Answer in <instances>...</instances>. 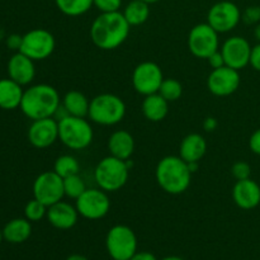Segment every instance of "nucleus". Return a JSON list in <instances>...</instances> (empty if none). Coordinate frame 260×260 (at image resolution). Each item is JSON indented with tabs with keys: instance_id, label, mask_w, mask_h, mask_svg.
I'll return each instance as SVG.
<instances>
[{
	"instance_id": "1",
	"label": "nucleus",
	"mask_w": 260,
	"mask_h": 260,
	"mask_svg": "<svg viewBox=\"0 0 260 260\" xmlns=\"http://www.w3.org/2000/svg\"><path fill=\"white\" fill-rule=\"evenodd\" d=\"M131 25L123 13H101L90 25V40L95 47L112 51L123 45L129 36Z\"/></svg>"
},
{
	"instance_id": "2",
	"label": "nucleus",
	"mask_w": 260,
	"mask_h": 260,
	"mask_svg": "<svg viewBox=\"0 0 260 260\" xmlns=\"http://www.w3.org/2000/svg\"><path fill=\"white\" fill-rule=\"evenodd\" d=\"M61 106L57 89L50 84H36L23 93L20 111L32 121L53 117Z\"/></svg>"
},
{
	"instance_id": "3",
	"label": "nucleus",
	"mask_w": 260,
	"mask_h": 260,
	"mask_svg": "<svg viewBox=\"0 0 260 260\" xmlns=\"http://www.w3.org/2000/svg\"><path fill=\"white\" fill-rule=\"evenodd\" d=\"M192 174L188 162L175 155L162 157L155 169V178L159 187L172 196L182 194L189 188Z\"/></svg>"
},
{
	"instance_id": "4",
	"label": "nucleus",
	"mask_w": 260,
	"mask_h": 260,
	"mask_svg": "<svg viewBox=\"0 0 260 260\" xmlns=\"http://www.w3.org/2000/svg\"><path fill=\"white\" fill-rule=\"evenodd\" d=\"M129 164L128 160H121L108 155L103 157L94 170V179L101 189L109 192H117L124 187L129 177Z\"/></svg>"
},
{
	"instance_id": "5",
	"label": "nucleus",
	"mask_w": 260,
	"mask_h": 260,
	"mask_svg": "<svg viewBox=\"0 0 260 260\" xmlns=\"http://www.w3.org/2000/svg\"><path fill=\"white\" fill-rule=\"evenodd\" d=\"M126 116V104L121 96L102 93L90 101L88 118L101 126L118 124Z\"/></svg>"
},
{
	"instance_id": "6",
	"label": "nucleus",
	"mask_w": 260,
	"mask_h": 260,
	"mask_svg": "<svg viewBox=\"0 0 260 260\" xmlns=\"http://www.w3.org/2000/svg\"><path fill=\"white\" fill-rule=\"evenodd\" d=\"M58 122V140L68 149L84 150L93 142L94 131L90 122L84 117L66 116Z\"/></svg>"
},
{
	"instance_id": "7",
	"label": "nucleus",
	"mask_w": 260,
	"mask_h": 260,
	"mask_svg": "<svg viewBox=\"0 0 260 260\" xmlns=\"http://www.w3.org/2000/svg\"><path fill=\"white\" fill-rule=\"evenodd\" d=\"M106 248L112 260H129L137 253L136 234L126 225H114L107 233Z\"/></svg>"
},
{
	"instance_id": "8",
	"label": "nucleus",
	"mask_w": 260,
	"mask_h": 260,
	"mask_svg": "<svg viewBox=\"0 0 260 260\" xmlns=\"http://www.w3.org/2000/svg\"><path fill=\"white\" fill-rule=\"evenodd\" d=\"M220 33L213 29L208 23H200L189 30L188 48L197 58L207 60L212 53L220 50Z\"/></svg>"
},
{
	"instance_id": "9",
	"label": "nucleus",
	"mask_w": 260,
	"mask_h": 260,
	"mask_svg": "<svg viewBox=\"0 0 260 260\" xmlns=\"http://www.w3.org/2000/svg\"><path fill=\"white\" fill-rule=\"evenodd\" d=\"M56 47V40L50 30L35 28L23 36L19 52L24 53L33 61H42L50 57Z\"/></svg>"
},
{
	"instance_id": "10",
	"label": "nucleus",
	"mask_w": 260,
	"mask_h": 260,
	"mask_svg": "<svg viewBox=\"0 0 260 260\" xmlns=\"http://www.w3.org/2000/svg\"><path fill=\"white\" fill-rule=\"evenodd\" d=\"M75 207L83 218L90 221L101 220L111 211V200L106 190L101 188H86L85 192L75 200Z\"/></svg>"
},
{
	"instance_id": "11",
	"label": "nucleus",
	"mask_w": 260,
	"mask_h": 260,
	"mask_svg": "<svg viewBox=\"0 0 260 260\" xmlns=\"http://www.w3.org/2000/svg\"><path fill=\"white\" fill-rule=\"evenodd\" d=\"M164 79L161 68L156 62L144 61L134 69L131 81L135 90L146 96L157 93Z\"/></svg>"
},
{
	"instance_id": "12",
	"label": "nucleus",
	"mask_w": 260,
	"mask_h": 260,
	"mask_svg": "<svg viewBox=\"0 0 260 260\" xmlns=\"http://www.w3.org/2000/svg\"><path fill=\"white\" fill-rule=\"evenodd\" d=\"M65 197L63 179L52 170L43 172L33 183V198L38 200L47 207L60 202Z\"/></svg>"
},
{
	"instance_id": "13",
	"label": "nucleus",
	"mask_w": 260,
	"mask_h": 260,
	"mask_svg": "<svg viewBox=\"0 0 260 260\" xmlns=\"http://www.w3.org/2000/svg\"><path fill=\"white\" fill-rule=\"evenodd\" d=\"M241 14L243 13L235 3L222 0L210 8L207 13V23L218 33H229L238 27Z\"/></svg>"
},
{
	"instance_id": "14",
	"label": "nucleus",
	"mask_w": 260,
	"mask_h": 260,
	"mask_svg": "<svg viewBox=\"0 0 260 260\" xmlns=\"http://www.w3.org/2000/svg\"><path fill=\"white\" fill-rule=\"evenodd\" d=\"M240 83V71L225 65L211 71L207 78V89L216 96H229L238 90Z\"/></svg>"
},
{
	"instance_id": "15",
	"label": "nucleus",
	"mask_w": 260,
	"mask_h": 260,
	"mask_svg": "<svg viewBox=\"0 0 260 260\" xmlns=\"http://www.w3.org/2000/svg\"><path fill=\"white\" fill-rule=\"evenodd\" d=\"M225 60V65L235 70H243L250 62L251 46L246 38L241 36H233L222 43L220 48Z\"/></svg>"
},
{
	"instance_id": "16",
	"label": "nucleus",
	"mask_w": 260,
	"mask_h": 260,
	"mask_svg": "<svg viewBox=\"0 0 260 260\" xmlns=\"http://www.w3.org/2000/svg\"><path fill=\"white\" fill-rule=\"evenodd\" d=\"M58 140V122L53 117L36 119L28 128V141L36 149H47Z\"/></svg>"
},
{
	"instance_id": "17",
	"label": "nucleus",
	"mask_w": 260,
	"mask_h": 260,
	"mask_svg": "<svg viewBox=\"0 0 260 260\" xmlns=\"http://www.w3.org/2000/svg\"><path fill=\"white\" fill-rule=\"evenodd\" d=\"M233 200L241 210H253L260 205V185L251 178L236 180L233 188Z\"/></svg>"
},
{
	"instance_id": "18",
	"label": "nucleus",
	"mask_w": 260,
	"mask_h": 260,
	"mask_svg": "<svg viewBox=\"0 0 260 260\" xmlns=\"http://www.w3.org/2000/svg\"><path fill=\"white\" fill-rule=\"evenodd\" d=\"M79 216L80 215L75 206L65 201H60L47 208L46 218L57 230H70L78 223Z\"/></svg>"
},
{
	"instance_id": "19",
	"label": "nucleus",
	"mask_w": 260,
	"mask_h": 260,
	"mask_svg": "<svg viewBox=\"0 0 260 260\" xmlns=\"http://www.w3.org/2000/svg\"><path fill=\"white\" fill-rule=\"evenodd\" d=\"M8 75L19 85H28L36 76L35 61L22 52L14 53L8 61Z\"/></svg>"
},
{
	"instance_id": "20",
	"label": "nucleus",
	"mask_w": 260,
	"mask_h": 260,
	"mask_svg": "<svg viewBox=\"0 0 260 260\" xmlns=\"http://www.w3.org/2000/svg\"><path fill=\"white\" fill-rule=\"evenodd\" d=\"M109 155L121 160H128L135 152V139L126 129L114 131L108 139Z\"/></svg>"
},
{
	"instance_id": "21",
	"label": "nucleus",
	"mask_w": 260,
	"mask_h": 260,
	"mask_svg": "<svg viewBox=\"0 0 260 260\" xmlns=\"http://www.w3.org/2000/svg\"><path fill=\"white\" fill-rule=\"evenodd\" d=\"M207 151V142L201 134H189L182 140L179 156L187 162H200Z\"/></svg>"
},
{
	"instance_id": "22",
	"label": "nucleus",
	"mask_w": 260,
	"mask_h": 260,
	"mask_svg": "<svg viewBox=\"0 0 260 260\" xmlns=\"http://www.w3.org/2000/svg\"><path fill=\"white\" fill-rule=\"evenodd\" d=\"M141 111L145 118L150 122H161L169 113V102L159 93L146 95L142 101Z\"/></svg>"
},
{
	"instance_id": "23",
	"label": "nucleus",
	"mask_w": 260,
	"mask_h": 260,
	"mask_svg": "<svg viewBox=\"0 0 260 260\" xmlns=\"http://www.w3.org/2000/svg\"><path fill=\"white\" fill-rule=\"evenodd\" d=\"M23 93L24 90L22 89V85L10 78L0 79V108L5 111L19 108Z\"/></svg>"
},
{
	"instance_id": "24",
	"label": "nucleus",
	"mask_w": 260,
	"mask_h": 260,
	"mask_svg": "<svg viewBox=\"0 0 260 260\" xmlns=\"http://www.w3.org/2000/svg\"><path fill=\"white\" fill-rule=\"evenodd\" d=\"M32 235V225L27 218H13L3 229L4 240L10 244H22Z\"/></svg>"
},
{
	"instance_id": "25",
	"label": "nucleus",
	"mask_w": 260,
	"mask_h": 260,
	"mask_svg": "<svg viewBox=\"0 0 260 260\" xmlns=\"http://www.w3.org/2000/svg\"><path fill=\"white\" fill-rule=\"evenodd\" d=\"M61 104L68 112L69 116L74 117H84L86 118L89 113V107L90 101L84 93L79 90H70L63 95L61 99Z\"/></svg>"
},
{
	"instance_id": "26",
	"label": "nucleus",
	"mask_w": 260,
	"mask_h": 260,
	"mask_svg": "<svg viewBox=\"0 0 260 260\" xmlns=\"http://www.w3.org/2000/svg\"><path fill=\"white\" fill-rule=\"evenodd\" d=\"M122 13H123L124 18L131 27L141 25L149 19L150 4L141 2V0H132L126 5Z\"/></svg>"
},
{
	"instance_id": "27",
	"label": "nucleus",
	"mask_w": 260,
	"mask_h": 260,
	"mask_svg": "<svg viewBox=\"0 0 260 260\" xmlns=\"http://www.w3.org/2000/svg\"><path fill=\"white\" fill-rule=\"evenodd\" d=\"M57 9L68 17H80L93 7V0H55Z\"/></svg>"
},
{
	"instance_id": "28",
	"label": "nucleus",
	"mask_w": 260,
	"mask_h": 260,
	"mask_svg": "<svg viewBox=\"0 0 260 260\" xmlns=\"http://www.w3.org/2000/svg\"><path fill=\"white\" fill-rule=\"evenodd\" d=\"M53 172L57 173L61 178H68L80 173V164L73 155H61L55 160Z\"/></svg>"
},
{
	"instance_id": "29",
	"label": "nucleus",
	"mask_w": 260,
	"mask_h": 260,
	"mask_svg": "<svg viewBox=\"0 0 260 260\" xmlns=\"http://www.w3.org/2000/svg\"><path fill=\"white\" fill-rule=\"evenodd\" d=\"M157 93H159L162 98L167 99L169 103H172V102H177L178 99L182 96L183 85L179 80H177V79L174 78L164 79Z\"/></svg>"
},
{
	"instance_id": "30",
	"label": "nucleus",
	"mask_w": 260,
	"mask_h": 260,
	"mask_svg": "<svg viewBox=\"0 0 260 260\" xmlns=\"http://www.w3.org/2000/svg\"><path fill=\"white\" fill-rule=\"evenodd\" d=\"M85 190V183H84L83 178L79 174L63 178V192H65V197L71 198V200H78Z\"/></svg>"
},
{
	"instance_id": "31",
	"label": "nucleus",
	"mask_w": 260,
	"mask_h": 260,
	"mask_svg": "<svg viewBox=\"0 0 260 260\" xmlns=\"http://www.w3.org/2000/svg\"><path fill=\"white\" fill-rule=\"evenodd\" d=\"M47 206L33 198L25 205L24 217L29 220L30 222H38V221H41L47 216Z\"/></svg>"
},
{
	"instance_id": "32",
	"label": "nucleus",
	"mask_w": 260,
	"mask_h": 260,
	"mask_svg": "<svg viewBox=\"0 0 260 260\" xmlns=\"http://www.w3.org/2000/svg\"><path fill=\"white\" fill-rule=\"evenodd\" d=\"M231 174L236 180L249 179L251 175V168L246 161H236L231 167Z\"/></svg>"
},
{
	"instance_id": "33",
	"label": "nucleus",
	"mask_w": 260,
	"mask_h": 260,
	"mask_svg": "<svg viewBox=\"0 0 260 260\" xmlns=\"http://www.w3.org/2000/svg\"><path fill=\"white\" fill-rule=\"evenodd\" d=\"M93 5L101 13L119 12L122 7V0H93Z\"/></svg>"
},
{
	"instance_id": "34",
	"label": "nucleus",
	"mask_w": 260,
	"mask_h": 260,
	"mask_svg": "<svg viewBox=\"0 0 260 260\" xmlns=\"http://www.w3.org/2000/svg\"><path fill=\"white\" fill-rule=\"evenodd\" d=\"M241 19L246 23V24H258L260 23V7H249L241 14Z\"/></svg>"
},
{
	"instance_id": "35",
	"label": "nucleus",
	"mask_w": 260,
	"mask_h": 260,
	"mask_svg": "<svg viewBox=\"0 0 260 260\" xmlns=\"http://www.w3.org/2000/svg\"><path fill=\"white\" fill-rule=\"evenodd\" d=\"M249 65H250L254 70L260 73V42H258L255 46L251 47L250 62H249Z\"/></svg>"
},
{
	"instance_id": "36",
	"label": "nucleus",
	"mask_w": 260,
	"mask_h": 260,
	"mask_svg": "<svg viewBox=\"0 0 260 260\" xmlns=\"http://www.w3.org/2000/svg\"><path fill=\"white\" fill-rule=\"evenodd\" d=\"M207 61H208V65L212 68V70L213 69H220L222 68V66H225V60H223V56L220 50L216 51L215 53H212V55L207 58Z\"/></svg>"
},
{
	"instance_id": "37",
	"label": "nucleus",
	"mask_w": 260,
	"mask_h": 260,
	"mask_svg": "<svg viewBox=\"0 0 260 260\" xmlns=\"http://www.w3.org/2000/svg\"><path fill=\"white\" fill-rule=\"evenodd\" d=\"M249 147L251 152L260 156V128L255 129L249 139Z\"/></svg>"
},
{
	"instance_id": "38",
	"label": "nucleus",
	"mask_w": 260,
	"mask_h": 260,
	"mask_svg": "<svg viewBox=\"0 0 260 260\" xmlns=\"http://www.w3.org/2000/svg\"><path fill=\"white\" fill-rule=\"evenodd\" d=\"M22 41H23V36L10 35L9 37L7 38V46L10 48V50L19 52L20 46H22Z\"/></svg>"
},
{
	"instance_id": "39",
	"label": "nucleus",
	"mask_w": 260,
	"mask_h": 260,
	"mask_svg": "<svg viewBox=\"0 0 260 260\" xmlns=\"http://www.w3.org/2000/svg\"><path fill=\"white\" fill-rule=\"evenodd\" d=\"M218 127V122L215 117H207L203 121V128L207 132H213Z\"/></svg>"
},
{
	"instance_id": "40",
	"label": "nucleus",
	"mask_w": 260,
	"mask_h": 260,
	"mask_svg": "<svg viewBox=\"0 0 260 260\" xmlns=\"http://www.w3.org/2000/svg\"><path fill=\"white\" fill-rule=\"evenodd\" d=\"M129 260H157L156 256L150 251H137Z\"/></svg>"
},
{
	"instance_id": "41",
	"label": "nucleus",
	"mask_w": 260,
	"mask_h": 260,
	"mask_svg": "<svg viewBox=\"0 0 260 260\" xmlns=\"http://www.w3.org/2000/svg\"><path fill=\"white\" fill-rule=\"evenodd\" d=\"M66 260H89L86 256L81 255V254H71L70 256H68Z\"/></svg>"
},
{
	"instance_id": "42",
	"label": "nucleus",
	"mask_w": 260,
	"mask_h": 260,
	"mask_svg": "<svg viewBox=\"0 0 260 260\" xmlns=\"http://www.w3.org/2000/svg\"><path fill=\"white\" fill-rule=\"evenodd\" d=\"M254 37L256 38L258 42H260V23L255 24V28H254Z\"/></svg>"
},
{
	"instance_id": "43",
	"label": "nucleus",
	"mask_w": 260,
	"mask_h": 260,
	"mask_svg": "<svg viewBox=\"0 0 260 260\" xmlns=\"http://www.w3.org/2000/svg\"><path fill=\"white\" fill-rule=\"evenodd\" d=\"M161 260H184V259H182L180 256H177V255H170V256H165V258H162Z\"/></svg>"
},
{
	"instance_id": "44",
	"label": "nucleus",
	"mask_w": 260,
	"mask_h": 260,
	"mask_svg": "<svg viewBox=\"0 0 260 260\" xmlns=\"http://www.w3.org/2000/svg\"><path fill=\"white\" fill-rule=\"evenodd\" d=\"M141 2H144V3H147V4H155V3L160 2V0H141Z\"/></svg>"
},
{
	"instance_id": "45",
	"label": "nucleus",
	"mask_w": 260,
	"mask_h": 260,
	"mask_svg": "<svg viewBox=\"0 0 260 260\" xmlns=\"http://www.w3.org/2000/svg\"><path fill=\"white\" fill-rule=\"evenodd\" d=\"M3 240H4V236H3V230H0V245H2Z\"/></svg>"
}]
</instances>
